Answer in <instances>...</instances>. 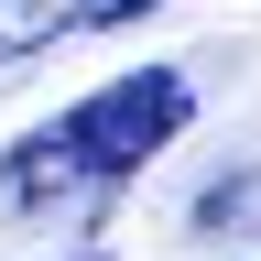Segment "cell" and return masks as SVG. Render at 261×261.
Segmentation results:
<instances>
[{
    "label": "cell",
    "instance_id": "1",
    "mask_svg": "<svg viewBox=\"0 0 261 261\" xmlns=\"http://www.w3.org/2000/svg\"><path fill=\"white\" fill-rule=\"evenodd\" d=\"M196 120V76L185 65H130V76L87 87L76 109H55L44 130H22L0 152V218H44V207H87L120 196L152 152H174Z\"/></svg>",
    "mask_w": 261,
    "mask_h": 261
},
{
    "label": "cell",
    "instance_id": "2",
    "mask_svg": "<svg viewBox=\"0 0 261 261\" xmlns=\"http://www.w3.org/2000/svg\"><path fill=\"white\" fill-rule=\"evenodd\" d=\"M120 0H0V65H22V55H44L65 44V33H98Z\"/></svg>",
    "mask_w": 261,
    "mask_h": 261
},
{
    "label": "cell",
    "instance_id": "3",
    "mask_svg": "<svg viewBox=\"0 0 261 261\" xmlns=\"http://www.w3.org/2000/svg\"><path fill=\"white\" fill-rule=\"evenodd\" d=\"M196 240H261V163H240V174H218V185H196Z\"/></svg>",
    "mask_w": 261,
    "mask_h": 261
},
{
    "label": "cell",
    "instance_id": "4",
    "mask_svg": "<svg viewBox=\"0 0 261 261\" xmlns=\"http://www.w3.org/2000/svg\"><path fill=\"white\" fill-rule=\"evenodd\" d=\"M65 261H109V250H65Z\"/></svg>",
    "mask_w": 261,
    "mask_h": 261
}]
</instances>
